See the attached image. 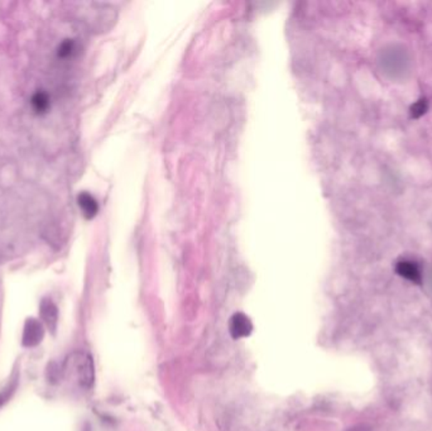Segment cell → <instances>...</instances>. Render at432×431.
<instances>
[{
  "mask_svg": "<svg viewBox=\"0 0 432 431\" xmlns=\"http://www.w3.org/2000/svg\"><path fill=\"white\" fill-rule=\"evenodd\" d=\"M68 363L80 388L84 391L91 390L95 382V366L90 354L84 351L72 353Z\"/></svg>",
  "mask_w": 432,
  "mask_h": 431,
  "instance_id": "obj_1",
  "label": "cell"
},
{
  "mask_svg": "<svg viewBox=\"0 0 432 431\" xmlns=\"http://www.w3.org/2000/svg\"><path fill=\"white\" fill-rule=\"evenodd\" d=\"M18 386V377L13 378V380L6 385L1 391H0V409L6 405L9 400H11L13 393L16 392Z\"/></svg>",
  "mask_w": 432,
  "mask_h": 431,
  "instance_id": "obj_8",
  "label": "cell"
},
{
  "mask_svg": "<svg viewBox=\"0 0 432 431\" xmlns=\"http://www.w3.org/2000/svg\"><path fill=\"white\" fill-rule=\"evenodd\" d=\"M32 105L37 113H45L50 108V97L43 91H38L32 97Z\"/></svg>",
  "mask_w": 432,
  "mask_h": 431,
  "instance_id": "obj_7",
  "label": "cell"
},
{
  "mask_svg": "<svg viewBox=\"0 0 432 431\" xmlns=\"http://www.w3.org/2000/svg\"><path fill=\"white\" fill-rule=\"evenodd\" d=\"M77 204L81 208L82 214L86 216V219H92L99 211L97 200L94 199V196H91L89 193H80L77 196Z\"/></svg>",
  "mask_w": 432,
  "mask_h": 431,
  "instance_id": "obj_6",
  "label": "cell"
},
{
  "mask_svg": "<svg viewBox=\"0 0 432 431\" xmlns=\"http://www.w3.org/2000/svg\"><path fill=\"white\" fill-rule=\"evenodd\" d=\"M74 41H63V43L58 47L57 55H58V57H61V58H66L74 51Z\"/></svg>",
  "mask_w": 432,
  "mask_h": 431,
  "instance_id": "obj_10",
  "label": "cell"
},
{
  "mask_svg": "<svg viewBox=\"0 0 432 431\" xmlns=\"http://www.w3.org/2000/svg\"><path fill=\"white\" fill-rule=\"evenodd\" d=\"M427 110H428V102H427L425 97H421L420 100H417V102H414L411 105L409 114H411L412 118L417 119V118H420L422 115H425L427 113Z\"/></svg>",
  "mask_w": 432,
  "mask_h": 431,
  "instance_id": "obj_9",
  "label": "cell"
},
{
  "mask_svg": "<svg viewBox=\"0 0 432 431\" xmlns=\"http://www.w3.org/2000/svg\"><path fill=\"white\" fill-rule=\"evenodd\" d=\"M396 272L401 277H404V280L411 281L414 284H420L421 280H422L420 267L416 262L409 261V260H402V261L398 262L396 265Z\"/></svg>",
  "mask_w": 432,
  "mask_h": 431,
  "instance_id": "obj_5",
  "label": "cell"
},
{
  "mask_svg": "<svg viewBox=\"0 0 432 431\" xmlns=\"http://www.w3.org/2000/svg\"><path fill=\"white\" fill-rule=\"evenodd\" d=\"M229 331L234 339H243L252 334L253 324L245 314L237 312L229 321Z\"/></svg>",
  "mask_w": 432,
  "mask_h": 431,
  "instance_id": "obj_3",
  "label": "cell"
},
{
  "mask_svg": "<svg viewBox=\"0 0 432 431\" xmlns=\"http://www.w3.org/2000/svg\"><path fill=\"white\" fill-rule=\"evenodd\" d=\"M45 338V325L36 318H28L23 326L22 344L26 348L40 346Z\"/></svg>",
  "mask_w": 432,
  "mask_h": 431,
  "instance_id": "obj_2",
  "label": "cell"
},
{
  "mask_svg": "<svg viewBox=\"0 0 432 431\" xmlns=\"http://www.w3.org/2000/svg\"><path fill=\"white\" fill-rule=\"evenodd\" d=\"M40 318L43 325L47 326V329L51 330L52 333L56 331L58 324V309L51 299H43L40 301Z\"/></svg>",
  "mask_w": 432,
  "mask_h": 431,
  "instance_id": "obj_4",
  "label": "cell"
}]
</instances>
